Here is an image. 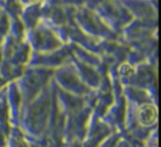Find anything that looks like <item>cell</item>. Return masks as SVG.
Listing matches in <instances>:
<instances>
[{
    "instance_id": "6da1fadb",
    "label": "cell",
    "mask_w": 161,
    "mask_h": 147,
    "mask_svg": "<svg viewBox=\"0 0 161 147\" xmlns=\"http://www.w3.org/2000/svg\"><path fill=\"white\" fill-rule=\"evenodd\" d=\"M157 112L151 105H144L140 109L138 113V118L142 125H150L156 121Z\"/></svg>"
}]
</instances>
